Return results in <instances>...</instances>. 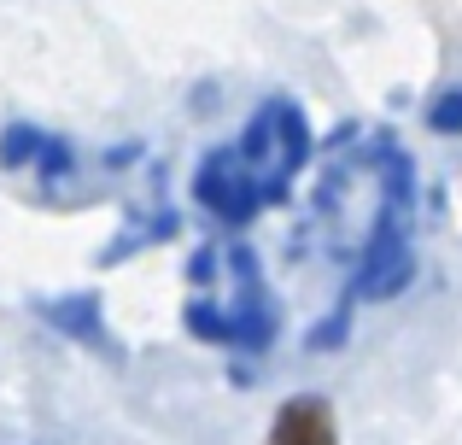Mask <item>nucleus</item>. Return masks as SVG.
Wrapping results in <instances>:
<instances>
[{"label": "nucleus", "mask_w": 462, "mask_h": 445, "mask_svg": "<svg viewBox=\"0 0 462 445\" xmlns=\"http://www.w3.org/2000/svg\"><path fill=\"white\" fill-rule=\"evenodd\" d=\"M42 317L53 322V329H65L70 340H82V346H100V340H106L100 299H94V293H77V299H53V305H42Z\"/></svg>", "instance_id": "423d86ee"}, {"label": "nucleus", "mask_w": 462, "mask_h": 445, "mask_svg": "<svg viewBox=\"0 0 462 445\" xmlns=\"http://www.w3.org/2000/svg\"><path fill=\"white\" fill-rule=\"evenodd\" d=\"M410 270H416V171L404 153L381 159V199H374V223L357 252V299H393L404 293Z\"/></svg>", "instance_id": "7ed1b4c3"}, {"label": "nucleus", "mask_w": 462, "mask_h": 445, "mask_svg": "<svg viewBox=\"0 0 462 445\" xmlns=\"http://www.w3.org/2000/svg\"><path fill=\"white\" fill-rule=\"evenodd\" d=\"M270 445H339L328 399H316V393L287 399L282 411H275V422H270Z\"/></svg>", "instance_id": "20e7f679"}, {"label": "nucleus", "mask_w": 462, "mask_h": 445, "mask_svg": "<svg viewBox=\"0 0 462 445\" xmlns=\"http://www.w3.org/2000/svg\"><path fill=\"white\" fill-rule=\"evenodd\" d=\"M433 129H462V88L457 94H439V106H433Z\"/></svg>", "instance_id": "0eeeda50"}, {"label": "nucleus", "mask_w": 462, "mask_h": 445, "mask_svg": "<svg viewBox=\"0 0 462 445\" xmlns=\"http://www.w3.org/2000/svg\"><path fill=\"white\" fill-rule=\"evenodd\" d=\"M199 264L217 270V287H205V293L188 299V311H181L188 334H199V340H211V346L270 352V340H275V299H270V282H263L252 246L228 240V246H217V252H199Z\"/></svg>", "instance_id": "f03ea898"}, {"label": "nucleus", "mask_w": 462, "mask_h": 445, "mask_svg": "<svg viewBox=\"0 0 462 445\" xmlns=\"http://www.w3.org/2000/svg\"><path fill=\"white\" fill-rule=\"evenodd\" d=\"M310 164V124L293 100H263L252 112V124L240 129V141L211 147L193 171V199L211 211L217 223L246 228L258 211L282 206L287 188L299 182V171Z\"/></svg>", "instance_id": "f257e3e1"}, {"label": "nucleus", "mask_w": 462, "mask_h": 445, "mask_svg": "<svg viewBox=\"0 0 462 445\" xmlns=\"http://www.w3.org/2000/svg\"><path fill=\"white\" fill-rule=\"evenodd\" d=\"M0 164H6V171H18V164L70 171V147H65V141H53L47 129H35V124H12L6 135H0Z\"/></svg>", "instance_id": "39448f33"}]
</instances>
